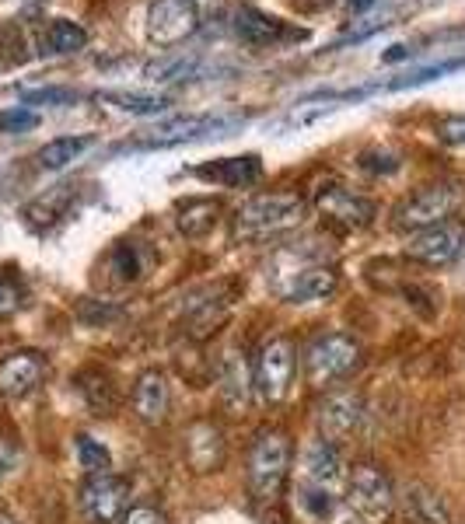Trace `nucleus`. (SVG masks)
Instances as JSON below:
<instances>
[{
	"label": "nucleus",
	"instance_id": "nucleus-19",
	"mask_svg": "<svg viewBox=\"0 0 465 524\" xmlns=\"http://www.w3.org/2000/svg\"><path fill=\"white\" fill-rule=\"evenodd\" d=\"M396 500H399L403 524H452V514H448L445 500H441L434 490H427V486L410 483Z\"/></svg>",
	"mask_w": 465,
	"mask_h": 524
},
{
	"label": "nucleus",
	"instance_id": "nucleus-11",
	"mask_svg": "<svg viewBox=\"0 0 465 524\" xmlns=\"http://www.w3.org/2000/svg\"><path fill=\"white\" fill-rule=\"evenodd\" d=\"M126 497H130V483L112 472H98L88 476L81 486V511L91 524H112L123 518Z\"/></svg>",
	"mask_w": 465,
	"mask_h": 524
},
{
	"label": "nucleus",
	"instance_id": "nucleus-35",
	"mask_svg": "<svg viewBox=\"0 0 465 524\" xmlns=\"http://www.w3.org/2000/svg\"><path fill=\"white\" fill-rule=\"evenodd\" d=\"M119 524H168V518H165V511H161V507L137 504V507H130V511H123Z\"/></svg>",
	"mask_w": 465,
	"mask_h": 524
},
{
	"label": "nucleus",
	"instance_id": "nucleus-22",
	"mask_svg": "<svg viewBox=\"0 0 465 524\" xmlns=\"http://www.w3.org/2000/svg\"><path fill=\"white\" fill-rule=\"evenodd\" d=\"M217 221H221V200H210V196L186 200L175 214V228L186 238H207L217 228Z\"/></svg>",
	"mask_w": 465,
	"mask_h": 524
},
{
	"label": "nucleus",
	"instance_id": "nucleus-10",
	"mask_svg": "<svg viewBox=\"0 0 465 524\" xmlns=\"http://www.w3.org/2000/svg\"><path fill=\"white\" fill-rule=\"evenodd\" d=\"M315 420H319L322 441L340 444V441H347V437H354L357 427H361V420H364L361 392H354V388L329 392L326 399L319 402V409H315Z\"/></svg>",
	"mask_w": 465,
	"mask_h": 524
},
{
	"label": "nucleus",
	"instance_id": "nucleus-27",
	"mask_svg": "<svg viewBox=\"0 0 465 524\" xmlns=\"http://www.w3.org/2000/svg\"><path fill=\"white\" fill-rule=\"evenodd\" d=\"M98 102L116 105L119 112H133V116H161V112L168 109V98L140 95V91H102Z\"/></svg>",
	"mask_w": 465,
	"mask_h": 524
},
{
	"label": "nucleus",
	"instance_id": "nucleus-23",
	"mask_svg": "<svg viewBox=\"0 0 465 524\" xmlns=\"http://www.w3.org/2000/svg\"><path fill=\"white\" fill-rule=\"evenodd\" d=\"M109 266L116 273L119 283H137L151 273L154 266V252L144 242H119L109 256Z\"/></svg>",
	"mask_w": 465,
	"mask_h": 524
},
{
	"label": "nucleus",
	"instance_id": "nucleus-30",
	"mask_svg": "<svg viewBox=\"0 0 465 524\" xmlns=\"http://www.w3.org/2000/svg\"><path fill=\"white\" fill-rule=\"evenodd\" d=\"M74 448H77V462L88 476H98V472H109L112 469V455L105 451V444H98L95 437L88 434H77L74 437Z\"/></svg>",
	"mask_w": 465,
	"mask_h": 524
},
{
	"label": "nucleus",
	"instance_id": "nucleus-21",
	"mask_svg": "<svg viewBox=\"0 0 465 524\" xmlns=\"http://www.w3.org/2000/svg\"><path fill=\"white\" fill-rule=\"evenodd\" d=\"M74 385L95 416H112L119 409V388H116V381H112V374L102 371V367H88V371H81Z\"/></svg>",
	"mask_w": 465,
	"mask_h": 524
},
{
	"label": "nucleus",
	"instance_id": "nucleus-12",
	"mask_svg": "<svg viewBox=\"0 0 465 524\" xmlns=\"http://www.w3.org/2000/svg\"><path fill=\"white\" fill-rule=\"evenodd\" d=\"M315 207H319L322 221H329L333 228H343V231H361L375 221V203L368 196H357L343 186H322L315 193Z\"/></svg>",
	"mask_w": 465,
	"mask_h": 524
},
{
	"label": "nucleus",
	"instance_id": "nucleus-24",
	"mask_svg": "<svg viewBox=\"0 0 465 524\" xmlns=\"http://www.w3.org/2000/svg\"><path fill=\"white\" fill-rule=\"evenodd\" d=\"M74 196H77V189L74 186H56V189H49L46 196H39L35 203H28L25 207V221L32 224V228H49V224H56V221H63L67 217V210L74 207Z\"/></svg>",
	"mask_w": 465,
	"mask_h": 524
},
{
	"label": "nucleus",
	"instance_id": "nucleus-29",
	"mask_svg": "<svg viewBox=\"0 0 465 524\" xmlns=\"http://www.w3.org/2000/svg\"><path fill=\"white\" fill-rule=\"evenodd\" d=\"M200 74V60L196 56H168V60H158L147 67V77H151L154 84L158 81H189V77Z\"/></svg>",
	"mask_w": 465,
	"mask_h": 524
},
{
	"label": "nucleus",
	"instance_id": "nucleus-36",
	"mask_svg": "<svg viewBox=\"0 0 465 524\" xmlns=\"http://www.w3.org/2000/svg\"><path fill=\"white\" fill-rule=\"evenodd\" d=\"M74 91L67 88H42V91H25V102L28 105H67L74 102Z\"/></svg>",
	"mask_w": 465,
	"mask_h": 524
},
{
	"label": "nucleus",
	"instance_id": "nucleus-7",
	"mask_svg": "<svg viewBox=\"0 0 465 524\" xmlns=\"http://www.w3.org/2000/svg\"><path fill=\"white\" fill-rule=\"evenodd\" d=\"M294 381V343L287 336H273L259 350L256 371H252V388L263 402H280L291 392Z\"/></svg>",
	"mask_w": 465,
	"mask_h": 524
},
{
	"label": "nucleus",
	"instance_id": "nucleus-6",
	"mask_svg": "<svg viewBox=\"0 0 465 524\" xmlns=\"http://www.w3.org/2000/svg\"><path fill=\"white\" fill-rule=\"evenodd\" d=\"M350 507L364 524H385L396 511V490H392V479L385 476L378 465L364 462L350 476Z\"/></svg>",
	"mask_w": 465,
	"mask_h": 524
},
{
	"label": "nucleus",
	"instance_id": "nucleus-17",
	"mask_svg": "<svg viewBox=\"0 0 465 524\" xmlns=\"http://www.w3.org/2000/svg\"><path fill=\"white\" fill-rule=\"evenodd\" d=\"M301 476H305V486H319V490L336 493V486L343 483V458L336 451V444L329 441H312L305 448V458H301Z\"/></svg>",
	"mask_w": 465,
	"mask_h": 524
},
{
	"label": "nucleus",
	"instance_id": "nucleus-13",
	"mask_svg": "<svg viewBox=\"0 0 465 524\" xmlns=\"http://www.w3.org/2000/svg\"><path fill=\"white\" fill-rule=\"evenodd\" d=\"M465 249V231L455 224H438V228H424L406 242V256L413 262H424V266H448L462 256Z\"/></svg>",
	"mask_w": 465,
	"mask_h": 524
},
{
	"label": "nucleus",
	"instance_id": "nucleus-31",
	"mask_svg": "<svg viewBox=\"0 0 465 524\" xmlns=\"http://www.w3.org/2000/svg\"><path fill=\"white\" fill-rule=\"evenodd\" d=\"M298 504L312 521H326V518H333V511H336V493L319 490V486H301Z\"/></svg>",
	"mask_w": 465,
	"mask_h": 524
},
{
	"label": "nucleus",
	"instance_id": "nucleus-32",
	"mask_svg": "<svg viewBox=\"0 0 465 524\" xmlns=\"http://www.w3.org/2000/svg\"><path fill=\"white\" fill-rule=\"evenodd\" d=\"M462 67H465V60L438 63V67H424V70H417V74H406V77H399V81H392L389 91L413 88V84H427V81H434V77H445V74H452V70H462Z\"/></svg>",
	"mask_w": 465,
	"mask_h": 524
},
{
	"label": "nucleus",
	"instance_id": "nucleus-26",
	"mask_svg": "<svg viewBox=\"0 0 465 524\" xmlns=\"http://www.w3.org/2000/svg\"><path fill=\"white\" fill-rule=\"evenodd\" d=\"M88 147H91V137H56V140H49V144H42L35 158H39L42 168L56 172V168L74 165Z\"/></svg>",
	"mask_w": 465,
	"mask_h": 524
},
{
	"label": "nucleus",
	"instance_id": "nucleus-1",
	"mask_svg": "<svg viewBox=\"0 0 465 524\" xmlns=\"http://www.w3.org/2000/svg\"><path fill=\"white\" fill-rule=\"evenodd\" d=\"M305 221V200L298 193H259L245 200L235 214L238 242H263V238L284 235Z\"/></svg>",
	"mask_w": 465,
	"mask_h": 524
},
{
	"label": "nucleus",
	"instance_id": "nucleus-34",
	"mask_svg": "<svg viewBox=\"0 0 465 524\" xmlns=\"http://www.w3.org/2000/svg\"><path fill=\"white\" fill-rule=\"evenodd\" d=\"M361 168L371 175H392L399 172V154L385 151V147H371V151L361 154Z\"/></svg>",
	"mask_w": 465,
	"mask_h": 524
},
{
	"label": "nucleus",
	"instance_id": "nucleus-28",
	"mask_svg": "<svg viewBox=\"0 0 465 524\" xmlns=\"http://www.w3.org/2000/svg\"><path fill=\"white\" fill-rule=\"evenodd\" d=\"M84 42H88V32H84L77 21L70 18H53L46 28V53H77V49H84Z\"/></svg>",
	"mask_w": 465,
	"mask_h": 524
},
{
	"label": "nucleus",
	"instance_id": "nucleus-25",
	"mask_svg": "<svg viewBox=\"0 0 465 524\" xmlns=\"http://www.w3.org/2000/svg\"><path fill=\"white\" fill-rule=\"evenodd\" d=\"M217 381H221V392L224 399H228V406H245L252 381H249V367H245V360L238 357V353H228V357L221 360Z\"/></svg>",
	"mask_w": 465,
	"mask_h": 524
},
{
	"label": "nucleus",
	"instance_id": "nucleus-16",
	"mask_svg": "<svg viewBox=\"0 0 465 524\" xmlns=\"http://www.w3.org/2000/svg\"><path fill=\"white\" fill-rule=\"evenodd\" d=\"M168 406H172V388H168V374L161 367H147L144 374L133 385V413L144 423L158 427L168 416Z\"/></svg>",
	"mask_w": 465,
	"mask_h": 524
},
{
	"label": "nucleus",
	"instance_id": "nucleus-20",
	"mask_svg": "<svg viewBox=\"0 0 465 524\" xmlns=\"http://www.w3.org/2000/svg\"><path fill=\"white\" fill-rule=\"evenodd\" d=\"M203 182H217V186H228V189H245L252 182H259L263 175V161L259 154H242V158H221L214 165H200L196 168Z\"/></svg>",
	"mask_w": 465,
	"mask_h": 524
},
{
	"label": "nucleus",
	"instance_id": "nucleus-38",
	"mask_svg": "<svg viewBox=\"0 0 465 524\" xmlns=\"http://www.w3.org/2000/svg\"><path fill=\"white\" fill-rule=\"evenodd\" d=\"M438 140H445V144H465V116H448L438 123Z\"/></svg>",
	"mask_w": 465,
	"mask_h": 524
},
{
	"label": "nucleus",
	"instance_id": "nucleus-9",
	"mask_svg": "<svg viewBox=\"0 0 465 524\" xmlns=\"http://www.w3.org/2000/svg\"><path fill=\"white\" fill-rule=\"evenodd\" d=\"M242 119H221V116H182V119H168V123L147 130L140 140H133L137 151H154V147H179V144H193L200 137L210 133H224L231 126H238Z\"/></svg>",
	"mask_w": 465,
	"mask_h": 524
},
{
	"label": "nucleus",
	"instance_id": "nucleus-40",
	"mask_svg": "<svg viewBox=\"0 0 465 524\" xmlns=\"http://www.w3.org/2000/svg\"><path fill=\"white\" fill-rule=\"evenodd\" d=\"M375 4H378V0H347V7H350V11H354V14L371 11V7H375Z\"/></svg>",
	"mask_w": 465,
	"mask_h": 524
},
{
	"label": "nucleus",
	"instance_id": "nucleus-41",
	"mask_svg": "<svg viewBox=\"0 0 465 524\" xmlns=\"http://www.w3.org/2000/svg\"><path fill=\"white\" fill-rule=\"evenodd\" d=\"M0 524H14V518L7 511H0Z\"/></svg>",
	"mask_w": 465,
	"mask_h": 524
},
{
	"label": "nucleus",
	"instance_id": "nucleus-2",
	"mask_svg": "<svg viewBox=\"0 0 465 524\" xmlns=\"http://www.w3.org/2000/svg\"><path fill=\"white\" fill-rule=\"evenodd\" d=\"M340 287V273L329 262L315 256H294L284 252L273 266V290H277L284 301L305 304V301H322L333 290Z\"/></svg>",
	"mask_w": 465,
	"mask_h": 524
},
{
	"label": "nucleus",
	"instance_id": "nucleus-18",
	"mask_svg": "<svg viewBox=\"0 0 465 524\" xmlns=\"http://www.w3.org/2000/svg\"><path fill=\"white\" fill-rule=\"evenodd\" d=\"M235 35L249 46H277L291 35V28L270 11H259V7H238L235 14Z\"/></svg>",
	"mask_w": 465,
	"mask_h": 524
},
{
	"label": "nucleus",
	"instance_id": "nucleus-39",
	"mask_svg": "<svg viewBox=\"0 0 465 524\" xmlns=\"http://www.w3.org/2000/svg\"><path fill=\"white\" fill-rule=\"evenodd\" d=\"M18 462H21V451H18V444H14V441H7V437H0V479H4V476H11V472L18 469Z\"/></svg>",
	"mask_w": 465,
	"mask_h": 524
},
{
	"label": "nucleus",
	"instance_id": "nucleus-37",
	"mask_svg": "<svg viewBox=\"0 0 465 524\" xmlns=\"http://www.w3.org/2000/svg\"><path fill=\"white\" fill-rule=\"evenodd\" d=\"M21 308V287L7 276H0V318L4 315H14Z\"/></svg>",
	"mask_w": 465,
	"mask_h": 524
},
{
	"label": "nucleus",
	"instance_id": "nucleus-14",
	"mask_svg": "<svg viewBox=\"0 0 465 524\" xmlns=\"http://www.w3.org/2000/svg\"><path fill=\"white\" fill-rule=\"evenodd\" d=\"M49 364L42 353L35 350H18L11 357L0 360V395L4 399H25L35 388L46 381Z\"/></svg>",
	"mask_w": 465,
	"mask_h": 524
},
{
	"label": "nucleus",
	"instance_id": "nucleus-3",
	"mask_svg": "<svg viewBox=\"0 0 465 524\" xmlns=\"http://www.w3.org/2000/svg\"><path fill=\"white\" fill-rule=\"evenodd\" d=\"M291 469V441L284 430L263 427L249 448V490L259 504H273L287 483Z\"/></svg>",
	"mask_w": 465,
	"mask_h": 524
},
{
	"label": "nucleus",
	"instance_id": "nucleus-15",
	"mask_svg": "<svg viewBox=\"0 0 465 524\" xmlns=\"http://www.w3.org/2000/svg\"><path fill=\"white\" fill-rule=\"evenodd\" d=\"M182 451L193 472H217L224 465V430L214 420H196L182 434Z\"/></svg>",
	"mask_w": 465,
	"mask_h": 524
},
{
	"label": "nucleus",
	"instance_id": "nucleus-4",
	"mask_svg": "<svg viewBox=\"0 0 465 524\" xmlns=\"http://www.w3.org/2000/svg\"><path fill=\"white\" fill-rule=\"evenodd\" d=\"M357 364H361V343L347 332H326L305 350V374L315 388L347 378Z\"/></svg>",
	"mask_w": 465,
	"mask_h": 524
},
{
	"label": "nucleus",
	"instance_id": "nucleus-33",
	"mask_svg": "<svg viewBox=\"0 0 465 524\" xmlns=\"http://www.w3.org/2000/svg\"><path fill=\"white\" fill-rule=\"evenodd\" d=\"M39 126V116L25 105H14V109L0 112V133H28Z\"/></svg>",
	"mask_w": 465,
	"mask_h": 524
},
{
	"label": "nucleus",
	"instance_id": "nucleus-5",
	"mask_svg": "<svg viewBox=\"0 0 465 524\" xmlns=\"http://www.w3.org/2000/svg\"><path fill=\"white\" fill-rule=\"evenodd\" d=\"M462 186H427L420 193H413L410 200H403L396 207V228L399 231H424V228H438L448 217L459 210L462 203Z\"/></svg>",
	"mask_w": 465,
	"mask_h": 524
},
{
	"label": "nucleus",
	"instance_id": "nucleus-8",
	"mask_svg": "<svg viewBox=\"0 0 465 524\" xmlns=\"http://www.w3.org/2000/svg\"><path fill=\"white\" fill-rule=\"evenodd\" d=\"M200 28V7L196 0H154L147 7V39L161 49L186 42Z\"/></svg>",
	"mask_w": 465,
	"mask_h": 524
}]
</instances>
